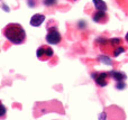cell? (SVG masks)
Returning a JSON list of instances; mask_svg holds the SVG:
<instances>
[{"mask_svg":"<svg viewBox=\"0 0 128 120\" xmlns=\"http://www.w3.org/2000/svg\"><path fill=\"white\" fill-rule=\"evenodd\" d=\"M96 43H99V49L106 56L117 57L126 51V47L124 46V42L122 38L100 37L96 40Z\"/></svg>","mask_w":128,"mask_h":120,"instance_id":"6da1fadb","label":"cell"},{"mask_svg":"<svg viewBox=\"0 0 128 120\" xmlns=\"http://www.w3.org/2000/svg\"><path fill=\"white\" fill-rule=\"evenodd\" d=\"M2 35L14 45H22L26 40V33L20 24L17 22H10L4 29Z\"/></svg>","mask_w":128,"mask_h":120,"instance_id":"7a4b0ae2","label":"cell"},{"mask_svg":"<svg viewBox=\"0 0 128 120\" xmlns=\"http://www.w3.org/2000/svg\"><path fill=\"white\" fill-rule=\"evenodd\" d=\"M46 42L51 45H58L62 40L61 33L58 31L56 26H51V22L47 25V34H46Z\"/></svg>","mask_w":128,"mask_h":120,"instance_id":"3957f363","label":"cell"},{"mask_svg":"<svg viewBox=\"0 0 128 120\" xmlns=\"http://www.w3.org/2000/svg\"><path fill=\"white\" fill-rule=\"evenodd\" d=\"M91 76H92L93 81L96 82V84H97L98 87L104 88L108 84L110 74H109V72H93V73L91 74Z\"/></svg>","mask_w":128,"mask_h":120,"instance_id":"277c9868","label":"cell"},{"mask_svg":"<svg viewBox=\"0 0 128 120\" xmlns=\"http://www.w3.org/2000/svg\"><path fill=\"white\" fill-rule=\"evenodd\" d=\"M36 55H37V58L40 61L46 62L50 58H52V56L54 55V52L48 45H42V46L38 47L37 52H36Z\"/></svg>","mask_w":128,"mask_h":120,"instance_id":"5b68a950","label":"cell"},{"mask_svg":"<svg viewBox=\"0 0 128 120\" xmlns=\"http://www.w3.org/2000/svg\"><path fill=\"white\" fill-rule=\"evenodd\" d=\"M109 74H110V78H112L114 80L117 82V84H116V88H117V89L122 90L126 87V84L124 83V81L126 80V74L125 73L119 72V71H110Z\"/></svg>","mask_w":128,"mask_h":120,"instance_id":"8992f818","label":"cell"},{"mask_svg":"<svg viewBox=\"0 0 128 120\" xmlns=\"http://www.w3.org/2000/svg\"><path fill=\"white\" fill-rule=\"evenodd\" d=\"M92 19H93V21L98 22V24H106L108 21V15L106 13V11L96 10L92 13Z\"/></svg>","mask_w":128,"mask_h":120,"instance_id":"52a82bcc","label":"cell"},{"mask_svg":"<svg viewBox=\"0 0 128 120\" xmlns=\"http://www.w3.org/2000/svg\"><path fill=\"white\" fill-rule=\"evenodd\" d=\"M45 20V16L42 13H36L30 18V25L34 27H40Z\"/></svg>","mask_w":128,"mask_h":120,"instance_id":"ba28073f","label":"cell"},{"mask_svg":"<svg viewBox=\"0 0 128 120\" xmlns=\"http://www.w3.org/2000/svg\"><path fill=\"white\" fill-rule=\"evenodd\" d=\"M94 7L97 10H101V11H106L107 10V4L104 0H92Z\"/></svg>","mask_w":128,"mask_h":120,"instance_id":"9c48e42d","label":"cell"},{"mask_svg":"<svg viewBox=\"0 0 128 120\" xmlns=\"http://www.w3.org/2000/svg\"><path fill=\"white\" fill-rule=\"evenodd\" d=\"M44 4H46V6H54V4H56V0H44Z\"/></svg>","mask_w":128,"mask_h":120,"instance_id":"30bf717a","label":"cell"},{"mask_svg":"<svg viewBox=\"0 0 128 120\" xmlns=\"http://www.w3.org/2000/svg\"><path fill=\"white\" fill-rule=\"evenodd\" d=\"M125 39H126V42L128 43V33L126 34V36H125Z\"/></svg>","mask_w":128,"mask_h":120,"instance_id":"8fae6325","label":"cell"},{"mask_svg":"<svg viewBox=\"0 0 128 120\" xmlns=\"http://www.w3.org/2000/svg\"><path fill=\"white\" fill-rule=\"evenodd\" d=\"M70 1H76V0H70Z\"/></svg>","mask_w":128,"mask_h":120,"instance_id":"7c38bea8","label":"cell"}]
</instances>
